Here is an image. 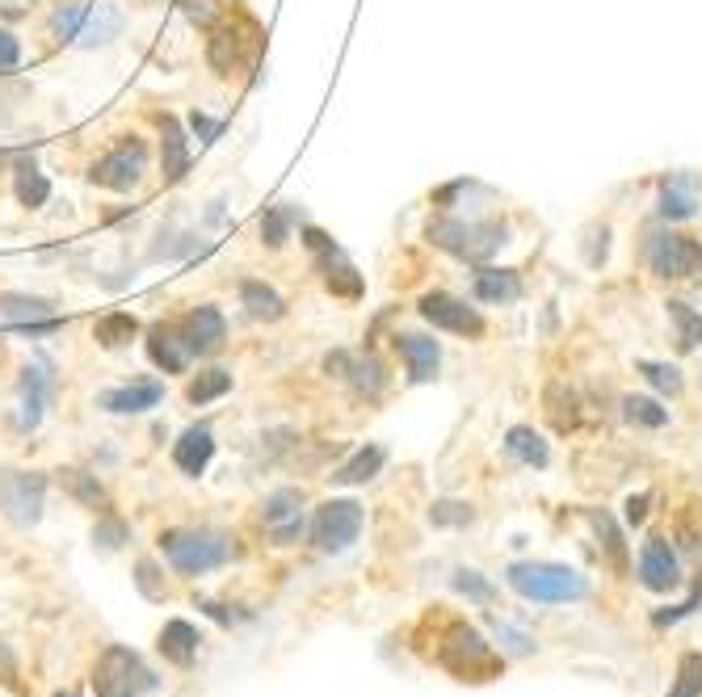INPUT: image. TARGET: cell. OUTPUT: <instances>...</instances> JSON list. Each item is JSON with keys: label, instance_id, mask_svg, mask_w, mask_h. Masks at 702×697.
I'll return each mask as SVG.
<instances>
[{"label": "cell", "instance_id": "1", "mask_svg": "<svg viewBox=\"0 0 702 697\" xmlns=\"http://www.w3.org/2000/svg\"><path fill=\"white\" fill-rule=\"evenodd\" d=\"M51 34L55 43L81 46V51H102L114 46L127 30V9L114 0H60L51 4Z\"/></svg>", "mask_w": 702, "mask_h": 697}, {"label": "cell", "instance_id": "2", "mask_svg": "<svg viewBox=\"0 0 702 697\" xmlns=\"http://www.w3.org/2000/svg\"><path fill=\"white\" fill-rule=\"evenodd\" d=\"M426 240L454 261L484 265L492 253H501L510 244V228L501 219H459V214L442 211L438 219L426 223Z\"/></svg>", "mask_w": 702, "mask_h": 697}, {"label": "cell", "instance_id": "3", "mask_svg": "<svg viewBox=\"0 0 702 697\" xmlns=\"http://www.w3.org/2000/svg\"><path fill=\"white\" fill-rule=\"evenodd\" d=\"M160 550L177 575H207L232 559V534L211 526H181L160 534Z\"/></svg>", "mask_w": 702, "mask_h": 697}, {"label": "cell", "instance_id": "4", "mask_svg": "<svg viewBox=\"0 0 702 697\" xmlns=\"http://www.w3.org/2000/svg\"><path fill=\"white\" fill-rule=\"evenodd\" d=\"M505 580L517 596H526L534 605H568L589 596V580L564 563H510Z\"/></svg>", "mask_w": 702, "mask_h": 697}, {"label": "cell", "instance_id": "5", "mask_svg": "<svg viewBox=\"0 0 702 697\" xmlns=\"http://www.w3.org/2000/svg\"><path fill=\"white\" fill-rule=\"evenodd\" d=\"M148 165H151L148 139H144V135H118V139H114V144L93 160V169H88V186L109 190V193H130V190H139V186H144Z\"/></svg>", "mask_w": 702, "mask_h": 697}, {"label": "cell", "instance_id": "6", "mask_svg": "<svg viewBox=\"0 0 702 697\" xmlns=\"http://www.w3.org/2000/svg\"><path fill=\"white\" fill-rule=\"evenodd\" d=\"M643 261L660 282H702V244L694 235L657 228L643 240Z\"/></svg>", "mask_w": 702, "mask_h": 697}, {"label": "cell", "instance_id": "7", "mask_svg": "<svg viewBox=\"0 0 702 697\" xmlns=\"http://www.w3.org/2000/svg\"><path fill=\"white\" fill-rule=\"evenodd\" d=\"M151 689H160V676L151 673L139 659V652H130L123 643H109L97 668H93V694L97 697H144Z\"/></svg>", "mask_w": 702, "mask_h": 697}, {"label": "cell", "instance_id": "8", "mask_svg": "<svg viewBox=\"0 0 702 697\" xmlns=\"http://www.w3.org/2000/svg\"><path fill=\"white\" fill-rule=\"evenodd\" d=\"M46 484H51V479H46L43 471L0 466V517L18 529H34L43 521Z\"/></svg>", "mask_w": 702, "mask_h": 697}, {"label": "cell", "instance_id": "9", "mask_svg": "<svg viewBox=\"0 0 702 697\" xmlns=\"http://www.w3.org/2000/svg\"><path fill=\"white\" fill-rule=\"evenodd\" d=\"M438 659L447 664L454 676L463 680H489V676L501 673V659L492 655V647L484 643V634L468 626V622H454L438 647Z\"/></svg>", "mask_w": 702, "mask_h": 697}, {"label": "cell", "instance_id": "10", "mask_svg": "<svg viewBox=\"0 0 702 697\" xmlns=\"http://www.w3.org/2000/svg\"><path fill=\"white\" fill-rule=\"evenodd\" d=\"M366 513L358 500H324L312 517V542H316L324 555H340L358 542L363 534Z\"/></svg>", "mask_w": 702, "mask_h": 697}, {"label": "cell", "instance_id": "11", "mask_svg": "<svg viewBox=\"0 0 702 697\" xmlns=\"http://www.w3.org/2000/svg\"><path fill=\"white\" fill-rule=\"evenodd\" d=\"M417 311L426 324H433L438 332H450V337H468V340H480L489 332V324L484 316L468 307V298L450 295V291H429V295L417 298Z\"/></svg>", "mask_w": 702, "mask_h": 697}, {"label": "cell", "instance_id": "12", "mask_svg": "<svg viewBox=\"0 0 702 697\" xmlns=\"http://www.w3.org/2000/svg\"><path fill=\"white\" fill-rule=\"evenodd\" d=\"M51 395H55V361L39 353V358L25 361L22 379H18V429L22 433L43 424Z\"/></svg>", "mask_w": 702, "mask_h": 697}, {"label": "cell", "instance_id": "13", "mask_svg": "<svg viewBox=\"0 0 702 697\" xmlns=\"http://www.w3.org/2000/svg\"><path fill=\"white\" fill-rule=\"evenodd\" d=\"M261 529L274 547H295L307 529V513H303V492L298 487H277L261 500Z\"/></svg>", "mask_w": 702, "mask_h": 697}, {"label": "cell", "instance_id": "14", "mask_svg": "<svg viewBox=\"0 0 702 697\" xmlns=\"http://www.w3.org/2000/svg\"><path fill=\"white\" fill-rule=\"evenodd\" d=\"M177 328H181V337H186L193 358H211V353H219V349L228 345V319H223V311H219L214 303L190 307Z\"/></svg>", "mask_w": 702, "mask_h": 697}, {"label": "cell", "instance_id": "15", "mask_svg": "<svg viewBox=\"0 0 702 697\" xmlns=\"http://www.w3.org/2000/svg\"><path fill=\"white\" fill-rule=\"evenodd\" d=\"M160 400H165V379H130L102 391L97 408L109 416H144L151 408H160Z\"/></svg>", "mask_w": 702, "mask_h": 697}, {"label": "cell", "instance_id": "16", "mask_svg": "<svg viewBox=\"0 0 702 697\" xmlns=\"http://www.w3.org/2000/svg\"><path fill=\"white\" fill-rule=\"evenodd\" d=\"M156 127H160V177H165V186H177V181H186L193 165L190 135L177 114H156Z\"/></svg>", "mask_w": 702, "mask_h": 697}, {"label": "cell", "instance_id": "17", "mask_svg": "<svg viewBox=\"0 0 702 697\" xmlns=\"http://www.w3.org/2000/svg\"><path fill=\"white\" fill-rule=\"evenodd\" d=\"M144 349H148V361L160 374H186L193 361L190 345H186L177 324H151L148 337H144Z\"/></svg>", "mask_w": 702, "mask_h": 697}, {"label": "cell", "instance_id": "18", "mask_svg": "<svg viewBox=\"0 0 702 697\" xmlns=\"http://www.w3.org/2000/svg\"><path fill=\"white\" fill-rule=\"evenodd\" d=\"M391 345H396V353L405 358V370H408V382H412V387L438 379L442 345H438L433 337H426V332H396Z\"/></svg>", "mask_w": 702, "mask_h": 697}, {"label": "cell", "instance_id": "19", "mask_svg": "<svg viewBox=\"0 0 702 697\" xmlns=\"http://www.w3.org/2000/svg\"><path fill=\"white\" fill-rule=\"evenodd\" d=\"M639 580L643 589L652 592H669L681 584V568H678V555L664 538H648L643 550H639Z\"/></svg>", "mask_w": 702, "mask_h": 697}, {"label": "cell", "instance_id": "20", "mask_svg": "<svg viewBox=\"0 0 702 697\" xmlns=\"http://www.w3.org/2000/svg\"><path fill=\"white\" fill-rule=\"evenodd\" d=\"M207 64H211L214 76H232L249 64L244 55V34L235 22H219L207 30Z\"/></svg>", "mask_w": 702, "mask_h": 697}, {"label": "cell", "instance_id": "21", "mask_svg": "<svg viewBox=\"0 0 702 697\" xmlns=\"http://www.w3.org/2000/svg\"><path fill=\"white\" fill-rule=\"evenodd\" d=\"M214 458V429L211 424H190L177 442H172V466L181 471V475H190L198 479Z\"/></svg>", "mask_w": 702, "mask_h": 697}, {"label": "cell", "instance_id": "22", "mask_svg": "<svg viewBox=\"0 0 702 697\" xmlns=\"http://www.w3.org/2000/svg\"><path fill=\"white\" fill-rule=\"evenodd\" d=\"M699 211V181L690 172H669L657 190V214L669 223H681Z\"/></svg>", "mask_w": 702, "mask_h": 697}, {"label": "cell", "instance_id": "23", "mask_svg": "<svg viewBox=\"0 0 702 697\" xmlns=\"http://www.w3.org/2000/svg\"><path fill=\"white\" fill-rule=\"evenodd\" d=\"M60 316V303L46 295H25V291H0V324L4 328H25V324H39V319Z\"/></svg>", "mask_w": 702, "mask_h": 697}, {"label": "cell", "instance_id": "24", "mask_svg": "<svg viewBox=\"0 0 702 697\" xmlns=\"http://www.w3.org/2000/svg\"><path fill=\"white\" fill-rule=\"evenodd\" d=\"M207 253V240L198 232H186V228H177V223H160L156 228V240H151L148 249V261H165V265H172V261H190V256Z\"/></svg>", "mask_w": 702, "mask_h": 697}, {"label": "cell", "instance_id": "25", "mask_svg": "<svg viewBox=\"0 0 702 697\" xmlns=\"http://www.w3.org/2000/svg\"><path fill=\"white\" fill-rule=\"evenodd\" d=\"M235 295H240V307L253 319H261V324H277V319L286 316V298L277 295L265 277H240Z\"/></svg>", "mask_w": 702, "mask_h": 697}, {"label": "cell", "instance_id": "26", "mask_svg": "<svg viewBox=\"0 0 702 697\" xmlns=\"http://www.w3.org/2000/svg\"><path fill=\"white\" fill-rule=\"evenodd\" d=\"M471 295L489 307H505V303H517L522 298V277L517 270H492V265H480L475 277H471Z\"/></svg>", "mask_w": 702, "mask_h": 697}, {"label": "cell", "instance_id": "27", "mask_svg": "<svg viewBox=\"0 0 702 697\" xmlns=\"http://www.w3.org/2000/svg\"><path fill=\"white\" fill-rule=\"evenodd\" d=\"M13 193H18V202H22L25 211H43L46 202H51V177L39 169L34 156H18L13 160Z\"/></svg>", "mask_w": 702, "mask_h": 697}, {"label": "cell", "instance_id": "28", "mask_svg": "<svg viewBox=\"0 0 702 697\" xmlns=\"http://www.w3.org/2000/svg\"><path fill=\"white\" fill-rule=\"evenodd\" d=\"M198 643H202V634L186 617H172V622H165V631H160V652L177 668H190L193 659H198Z\"/></svg>", "mask_w": 702, "mask_h": 697}, {"label": "cell", "instance_id": "29", "mask_svg": "<svg viewBox=\"0 0 702 697\" xmlns=\"http://www.w3.org/2000/svg\"><path fill=\"white\" fill-rule=\"evenodd\" d=\"M340 382H345L358 400H379L387 387V370L375 353H354V358H349V370H345V379Z\"/></svg>", "mask_w": 702, "mask_h": 697}, {"label": "cell", "instance_id": "30", "mask_svg": "<svg viewBox=\"0 0 702 697\" xmlns=\"http://www.w3.org/2000/svg\"><path fill=\"white\" fill-rule=\"evenodd\" d=\"M501 445H505V454H510L513 463H522V466H547L552 463V445H547L543 433H534L531 424H513Z\"/></svg>", "mask_w": 702, "mask_h": 697}, {"label": "cell", "instance_id": "31", "mask_svg": "<svg viewBox=\"0 0 702 697\" xmlns=\"http://www.w3.org/2000/svg\"><path fill=\"white\" fill-rule=\"evenodd\" d=\"M387 463V450L384 445H363V450H354L345 463L333 471V484L340 487H354V484H370Z\"/></svg>", "mask_w": 702, "mask_h": 697}, {"label": "cell", "instance_id": "32", "mask_svg": "<svg viewBox=\"0 0 702 697\" xmlns=\"http://www.w3.org/2000/svg\"><path fill=\"white\" fill-rule=\"evenodd\" d=\"M303 219V214L295 211V202H274V207H265L261 211V244L270 249V253H277V249H286V240H291V232H295V223Z\"/></svg>", "mask_w": 702, "mask_h": 697}, {"label": "cell", "instance_id": "33", "mask_svg": "<svg viewBox=\"0 0 702 697\" xmlns=\"http://www.w3.org/2000/svg\"><path fill=\"white\" fill-rule=\"evenodd\" d=\"M664 316L673 324V340H678L681 353L702 349V311H694L685 298H669V303H664Z\"/></svg>", "mask_w": 702, "mask_h": 697}, {"label": "cell", "instance_id": "34", "mask_svg": "<svg viewBox=\"0 0 702 697\" xmlns=\"http://www.w3.org/2000/svg\"><path fill=\"white\" fill-rule=\"evenodd\" d=\"M319 274H324V286H328V295L345 298V303H358V298L366 295V282L363 274L345 261V253L333 256V261H324V265H316Z\"/></svg>", "mask_w": 702, "mask_h": 697}, {"label": "cell", "instance_id": "35", "mask_svg": "<svg viewBox=\"0 0 702 697\" xmlns=\"http://www.w3.org/2000/svg\"><path fill=\"white\" fill-rule=\"evenodd\" d=\"M232 370H223V366H207V370H198L190 382H186V403L190 408H207V403L223 400L228 391H232Z\"/></svg>", "mask_w": 702, "mask_h": 697}, {"label": "cell", "instance_id": "36", "mask_svg": "<svg viewBox=\"0 0 702 697\" xmlns=\"http://www.w3.org/2000/svg\"><path fill=\"white\" fill-rule=\"evenodd\" d=\"M139 332H144V324L130 316V311H106V316L93 324V340L102 349H127Z\"/></svg>", "mask_w": 702, "mask_h": 697}, {"label": "cell", "instance_id": "37", "mask_svg": "<svg viewBox=\"0 0 702 697\" xmlns=\"http://www.w3.org/2000/svg\"><path fill=\"white\" fill-rule=\"evenodd\" d=\"M543 403H547V416H552V424L559 429V433L576 429V421H580V395H576L568 382H559V379L547 382Z\"/></svg>", "mask_w": 702, "mask_h": 697}, {"label": "cell", "instance_id": "38", "mask_svg": "<svg viewBox=\"0 0 702 697\" xmlns=\"http://www.w3.org/2000/svg\"><path fill=\"white\" fill-rule=\"evenodd\" d=\"M60 475H64V492L76 500V505H85V508H106L109 505L106 487H102V479H97L93 471L67 466V471H60Z\"/></svg>", "mask_w": 702, "mask_h": 697}, {"label": "cell", "instance_id": "39", "mask_svg": "<svg viewBox=\"0 0 702 697\" xmlns=\"http://www.w3.org/2000/svg\"><path fill=\"white\" fill-rule=\"evenodd\" d=\"M622 416L639 429H664L669 424V408L652 395H622Z\"/></svg>", "mask_w": 702, "mask_h": 697}, {"label": "cell", "instance_id": "40", "mask_svg": "<svg viewBox=\"0 0 702 697\" xmlns=\"http://www.w3.org/2000/svg\"><path fill=\"white\" fill-rule=\"evenodd\" d=\"M636 370L643 374V382H648L652 391H660V395H681V370L673 361L643 358V361H636Z\"/></svg>", "mask_w": 702, "mask_h": 697}, {"label": "cell", "instance_id": "41", "mask_svg": "<svg viewBox=\"0 0 702 697\" xmlns=\"http://www.w3.org/2000/svg\"><path fill=\"white\" fill-rule=\"evenodd\" d=\"M130 542V526L118 513H102L97 526H93V547L102 550H123Z\"/></svg>", "mask_w": 702, "mask_h": 697}, {"label": "cell", "instance_id": "42", "mask_svg": "<svg viewBox=\"0 0 702 697\" xmlns=\"http://www.w3.org/2000/svg\"><path fill=\"white\" fill-rule=\"evenodd\" d=\"M589 521H594L601 547L610 550V563H615V568H627V550H622V538H618L615 517H610V513H601V508H589Z\"/></svg>", "mask_w": 702, "mask_h": 697}, {"label": "cell", "instance_id": "43", "mask_svg": "<svg viewBox=\"0 0 702 697\" xmlns=\"http://www.w3.org/2000/svg\"><path fill=\"white\" fill-rule=\"evenodd\" d=\"M669 697H702V655L685 652L678 659V685Z\"/></svg>", "mask_w": 702, "mask_h": 697}, {"label": "cell", "instance_id": "44", "mask_svg": "<svg viewBox=\"0 0 702 697\" xmlns=\"http://www.w3.org/2000/svg\"><path fill=\"white\" fill-rule=\"evenodd\" d=\"M298 240H303V249L312 253V261H316V265H324V261L340 256L337 240H333L328 232H319V228H312V223H303V228H298Z\"/></svg>", "mask_w": 702, "mask_h": 697}, {"label": "cell", "instance_id": "45", "mask_svg": "<svg viewBox=\"0 0 702 697\" xmlns=\"http://www.w3.org/2000/svg\"><path fill=\"white\" fill-rule=\"evenodd\" d=\"M177 4L198 30H211V25L223 22V0H177Z\"/></svg>", "mask_w": 702, "mask_h": 697}, {"label": "cell", "instance_id": "46", "mask_svg": "<svg viewBox=\"0 0 702 697\" xmlns=\"http://www.w3.org/2000/svg\"><path fill=\"white\" fill-rule=\"evenodd\" d=\"M135 589L144 592L148 601H165V575L156 568V559H139L135 563Z\"/></svg>", "mask_w": 702, "mask_h": 697}, {"label": "cell", "instance_id": "47", "mask_svg": "<svg viewBox=\"0 0 702 697\" xmlns=\"http://www.w3.org/2000/svg\"><path fill=\"white\" fill-rule=\"evenodd\" d=\"M25 97H30V88L13 85L9 76H0V130L13 127V118H18V106H22Z\"/></svg>", "mask_w": 702, "mask_h": 697}, {"label": "cell", "instance_id": "48", "mask_svg": "<svg viewBox=\"0 0 702 697\" xmlns=\"http://www.w3.org/2000/svg\"><path fill=\"white\" fill-rule=\"evenodd\" d=\"M18 67H22V39L9 25H0V76H13Z\"/></svg>", "mask_w": 702, "mask_h": 697}, {"label": "cell", "instance_id": "49", "mask_svg": "<svg viewBox=\"0 0 702 697\" xmlns=\"http://www.w3.org/2000/svg\"><path fill=\"white\" fill-rule=\"evenodd\" d=\"M454 589L463 592V596H471V601H492V584L480 575V571H454Z\"/></svg>", "mask_w": 702, "mask_h": 697}, {"label": "cell", "instance_id": "50", "mask_svg": "<svg viewBox=\"0 0 702 697\" xmlns=\"http://www.w3.org/2000/svg\"><path fill=\"white\" fill-rule=\"evenodd\" d=\"M429 521H433V526H468V521H471V505H459V500H442V505H433Z\"/></svg>", "mask_w": 702, "mask_h": 697}, {"label": "cell", "instance_id": "51", "mask_svg": "<svg viewBox=\"0 0 702 697\" xmlns=\"http://www.w3.org/2000/svg\"><path fill=\"white\" fill-rule=\"evenodd\" d=\"M219 130H223V123L211 118L207 109H193L190 114V135L198 139V144H214V139H219Z\"/></svg>", "mask_w": 702, "mask_h": 697}, {"label": "cell", "instance_id": "52", "mask_svg": "<svg viewBox=\"0 0 702 697\" xmlns=\"http://www.w3.org/2000/svg\"><path fill=\"white\" fill-rule=\"evenodd\" d=\"M648 505H652V496H648V492H643V496H631V500H627V521H631V526H643Z\"/></svg>", "mask_w": 702, "mask_h": 697}, {"label": "cell", "instance_id": "53", "mask_svg": "<svg viewBox=\"0 0 702 697\" xmlns=\"http://www.w3.org/2000/svg\"><path fill=\"white\" fill-rule=\"evenodd\" d=\"M0 680L13 685V655L4 652V643H0Z\"/></svg>", "mask_w": 702, "mask_h": 697}, {"label": "cell", "instance_id": "54", "mask_svg": "<svg viewBox=\"0 0 702 697\" xmlns=\"http://www.w3.org/2000/svg\"><path fill=\"white\" fill-rule=\"evenodd\" d=\"M55 697H76V694H55Z\"/></svg>", "mask_w": 702, "mask_h": 697}]
</instances>
